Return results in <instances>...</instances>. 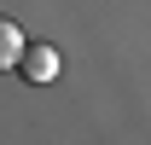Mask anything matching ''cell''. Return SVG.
Here are the masks:
<instances>
[{
  "label": "cell",
  "instance_id": "6da1fadb",
  "mask_svg": "<svg viewBox=\"0 0 151 145\" xmlns=\"http://www.w3.org/2000/svg\"><path fill=\"white\" fill-rule=\"evenodd\" d=\"M18 75H23V81H52V75H58V47H47V41H23Z\"/></svg>",
  "mask_w": 151,
  "mask_h": 145
},
{
  "label": "cell",
  "instance_id": "7a4b0ae2",
  "mask_svg": "<svg viewBox=\"0 0 151 145\" xmlns=\"http://www.w3.org/2000/svg\"><path fill=\"white\" fill-rule=\"evenodd\" d=\"M18 52H23V29L12 18H0V70H18Z\"/></svg>",
  "mask_w": 151,
  "mask_h": 145
}]
</instances>
